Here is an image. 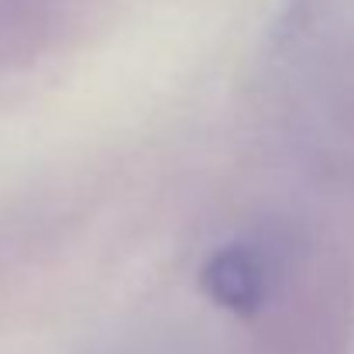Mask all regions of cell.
Segmentation results:
<instances>
[{"label":"cell","mask_w":354,"mask_h":354,"mask_svg":"<svg viewBox=\"0 0 354 354\" xmlns=\"http://www.w3.org/2000/svg\"><path fill=\"white\" fill-rule=\"evenodd\" d=\"M203 292L237 317H254L268 296V265L248 244H227L203 265Z\"/></svg>","instance_id":"6da1fadb"}]
</instances>
